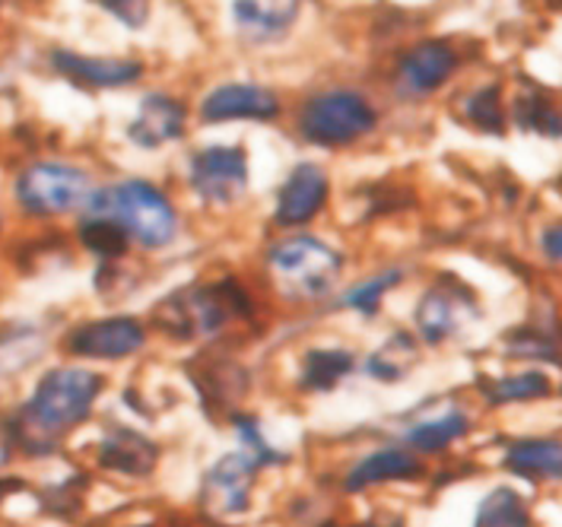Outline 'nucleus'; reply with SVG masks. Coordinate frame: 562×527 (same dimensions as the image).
Wrapping results in <instances>:
<instances>
[{
	"mask_svg": "<svg viewBox=\"0 0 562 527\" xmlns=\"http://www.w3.org/2000/svg\"><path fill=\"white\" fill-rule=\"evenodd\" d=\"M102 375L64 366L52 369L45 379L38 381L30 404L23 407V416L16 423L20 441L30 445V451H48L64 433L80 426L92 411L95 397L102 394Z\"/></svg>",
	"mask_w": 562,
	"mask_h": 527,
	"instance_id": "nucleus-1",
	"label": "nucleus"
},
{
	"mask_svg": "<svg viewBox=\"0 0 562 527\" xmlns=\"http://www.w3.org/2000/svg\"><path fill=\"white\" fill-rule=\"evenodd\" d=\"M251 302L233 280L223 283H191L178 287L153 312V322L172 340H194V337H213L226 324L248 315Z\"/></svg>",
	"mask_w": 562,
	"mask_h": 527,
	"instance_id": "nucleus-2",
	"label": "nucleus"
},
{
	"mask_svg": "<svg viewBox=\"0 0 562 527\" xmlns=\"http://www.w3.org/2000/svg\"><path fill=\"white\" fill-rule=\"evenodd\" d=\"M89 213L115 220L127 238L140 242L144 248H166L178 229L172 204L147 181H124L95 191L89 201Z\"/></svg>",
	"mask_w": 562,
	"mask_h": 527,
	"instance_id": "nucleus-3",
	"label": "nucleus"
},
{
	"mask_svg": "<svg viewBox=\"0 0 562 527\" xmlns=\"http://www.w3.org/2000/svg\"><path fill=\"white\" fill-rule=\"evenodd\" d=\"M267 264L277 290L290 299H322L337 287L344 273V258L315 235L283 238L270 248Z\"/></svg>",
	"mask_w": 562,
	"mask_h": 527,
	"instance_id": "nucleus-4",
	"label": "nucleus"
},
{
	"mask_svg": "<svg viewBox=\"0 0 562 527\" xmlns=\"http://www.w3.org/2000/svg\"><path fill=\"white\" fill-rule=\"evenodd\" d=\"M375 124H379V112L369 105L366 96L353 89H334L325 96H315L299 115L302 137L318 147H347L359 137L372 134Z\"/></svg>",
	"mask_w": 562,
	"mask_h": 527,
	"instance_id": "nucleus-5",
	"label": "nucleus"
},
{
	"mask_svg": "<svg viewBox=\"0 0 562 527\" xmlns=\"http://www.w3.org/2000/svg\"><path fill=\"white\" fill-rule=\"evenodd\" d=\"M92 181L87 172L64 162H38L30 166L16 181V201L35 216H58L77 206H89Z\"/></svg>",
	"mask_w": 562,
	"mask_h": 527,
	"instance_id": "nucleus-6",
	"label": "nucleus"
},
{
	"mask_svg": "<svg viewBox=\"0 0 562 527\" xmlns=\"http://www.w3.org/2000/svg\"><path fill=\"white\" fill-rule=\"evenodd\" d=\"M191 188L210 206H229L248 188V156L241 147H207L191 159Z\"/></svg>",
	"mask_w": 562,
	"mask_h": 527,
	"instance_id": "nucleus-7",
	"label": "nucleus"
},
{
	"mask_svg": "<svg viewBox=\"0 0 562 527\" xmlns=\"http://www.w3.org/2000/svg\"><path fill=\"white\" fill-rule=\"evenodd\" d=\"M258 461L248 451H236L220 458L210 468L204 490H201V505L213 518H229V515H241L251 502V483L258 473Z\"/></svg>",
	"mask_w": 562,
	"mask_h": 527,
	"instance_id": "nucleus-8",
	"label": "nucleus"
},
{
	"mask_svg": "<svg viewBox=\"0 0 562 527\" xmlns=\"http://www.w3.org/2000/svg\"><path fill=\"white\" fill-rule=\"evenodd\" d=\"M280 115V99L258 83H223L204 96L201 117L207 124L220 121H270Z\"/></svg>",
	"mask_w": 562,
	"mask_h": 527,
	"instance_id": "nucleus-9",
	"label": "nucleus"
},
{
	"mask_svg": "<svg viewBox=\"0 0 562 527\" xmlns=\"http://www.w3.org/2000/svg\"><path fill=\"white\" fill-rule=\"evenodd\" d=\"M147 344L144 327L134 318H102L70 330L67 350L87 359H124Z\"/></svg>",
	"mask_w": 562,
	"mask_h": 527,
	"instance_id": "nucleus-10",
	"label": "nucleus"
},
{
	"mask_svg": "<svg viewBox=\"0 0 562 527\" xmlns=\"http://www.w3.org/2000/svg\"><path fill=\"white\" fill-rule=\"evenodd\" d=\"M458 70V55L445 42H419L397 64V89L407 99H423Z\"/></svg>",
	"mask_w": 562,
	"mask_h": 527,
	"instance_id": "nucleus-11",
	"label": "nucleus"
},
{
	"mask_svg": "<svg viewBox=\"0 0 562 527\" xmlns=\"http://www.w3.org/2000/svg\"><path fill=\"white\" fill-rule=\"evenodd\" d=\"M327 176L312 166V162H302L296 166L290 178L283 181L280 194H277V223L280 226H302L308 220H315L322 213V206L327 204Z\"/></svg>",
	"mask_w": 562,
	"mask_h": 527,
	"instance_id": "nucleus-12",
	"label": "nucleus"
},
{
	"mask_svg": "<svg viewBox=\"0 0 562 527\" xmlns=\"http://www.w3.org/2000/svg\"><path fill=\"white\" fill-rule=\"evenodd\" d=\"M474 315V299L461 287H436L419 299L416 305V327L423 334V340L429 344H442L454 330H461V324Z\"/></svg>",
	"mask_w": 562,
	"mask_h": 527,
	"instance_id": "nucleus-13",
	"label": "nucleus"
},
{
	"mask_svg": "<svg viewBox=\"0 0 562 527\" xmlns=\"http://www.w3.org/2000/svg\"><path fill=\"white\" fill-rule=\"evenodd\" d=\"M302 0H233V23L248 42L283 38L299 20Z\"/></svg>",
	"mask_w": 562,
	"mask_h": 527,
	"instance_id": "nucleus-14",
	"label": "nucleus"
},
{
	"mask_svg": "<svg viewBox=\"0 0 562 527\" xmlns=\"http://www.w3.org/2000/svg\"><path fill=\"white\" fill-rule=\"evenodd\" d=\"M184 134V105L169 96H147L140 102V112L131 121L127 137L131 144L144 149H156L162 144H172Z\"/></svg>",
	"mask_w": 562,
	"mask_h": 527,
	"instance_id": "nucleus-15",
	"label": "nucleus"
},
{
	"mask_svg": "<svg viewBox=\"0 0 562 527\" xmlns=\"http://www.w3.org/2000/svg\"><path fill=\"white\" fill-rule=\"evenodd\" d=\"M52 64L58 74L80 87H127L140 77V64L127 58H89V55H74V52H55Z\"/></svg>",
	"mask_w": 562,
	"mask_h": 527,
	"instance_id": "nucleus-16",
	"label": "nucleus"
},
{
	"mask_svg": "<svg viewBox=\"0 0 562 527\" xmlns=\"http://www.w3.org/2000/svg\"><path fill=\"white\" fill-rule=\"evenodd\" d=\"M159 461V445L137 429H112L99 445V464L124 476H147Z\"/></svg>",
	"mask_w": 562,
	"mask_h": 527,
	"instance_id": "nucleus-17",
	"label": "nucleus"
},
{
	"mask_svg": "<svg viewBox=\"0 0 562 527\" xmlns=\"http://www.w3.org/2000/svg\"><path fill=\"white\" fill-rule=\"evenodd\" d=\"M505 468L528 480H562L560 439H521L508 445Z\"/></svg>",
	"mask_w": 562,
	"mask_h": 527,
	"instance_id": "nucleus-18",
	"label": "nucleus"
},
{
	"mask_svg": "<svg viewBox=\"0 0 562 527\" xmlns=\"http://www.w3.org/2000/svg\"><path fill=\"white\" fill-rule=\"evenodd\" d=\"M423 473V464L416 461L414 455L401 451V448H385V451H375L369 458H362L350 476H347V490L359 493L366 486H375V483H391V480H414Z\"/></svg>",
	"mask_w": 562,
	"mask_h": 527,
	"instance_id": "nucleus-19",
	"label": "nucleus"
},
{
	"mask_svg": "<svg viewBox=\"0 0 562 527\" xmlns=\"http://www.w3.org/2000/svg\"><path fill=\"white\" fill-rule=\"evenodd\" d=\"M194 384H198V394L204 397L207 411H220L226 404H233L236 397H241L245 391V372L238 369L236 362H216L207 366V372H191Z\"/></svg>",
	"mask_w": 562,
	"mask_h": 527,
	"instance_id": "nucleus-20",
	"label": "nucleus"
},
{
	"mask_svg": "<svg viewBox=\"0 0 562 527\" xmlns=\"http://www.w3.org/2000/svg\"><path fill=\"white\" fill-rule=\"evenodd\" d=\"M416 359H419L416 340L411 337V334H404V330H401V334L387 337L385 344L366 359V369H369V375H372V379L401 381L407 372H411V369H414Z\"/></svg>",
	"mask_w": 562,
	"mask_h": 527,
	"instance_id": "nucleus-21",
	"label": "nucleus"
},
{
	"mask_svg": "<svg viewBox=\"0 0 562 527\" xmlns=\"http://www.w3.org/2000/svg\"><path fill=\"white\" fill-rule=\"evenodd\" d=\"M353 372V352L347 350H312L302 362V391H330L344 375Z\"/></svg>",
	"mask_w": 562,
	"mask_h": 527,
	"instance_id": "nucleus-22",
	"label": "nucleus"
},
{
	"mask_svg": "<svg viewBox=\"0 0 562 527\" xmlns=\"http://www.w3.org/2000/svg\"><path fill=\"white\" fill-rule=\"evenodd\" d=\"M471 429V419L461 411H448L439 419H429V423H419L407 433V445L416 451H426V455H436L448 448L451 441H458L461 436H468Z\"/></svg>",
	"mask_w": 562,
	"mask_h": 527,
	"instance_id": "nucleus-23",
	"label": "nucleus"
},
{
	"mask_svg": "<svg viewBox=\"0 0 562 527\" xmlns=\"http://www.w3.org/2000/svg\"><path fill=\"white\" fill-rule=\"evenodd\" d=\"M515 121H518L521 131H531V134H540V137H550V141L562 137V115L537 89H525L515 99Z\"/></svg>",
	"mask_w": 562,
	"mask_h": 527,
	"instance_id": "nucleus-24",
	"label": "nucleus"
},
{
	"mask_svg": "<svg viewBox=\"0 0 562 527\" xmlns=\"http://www.w3.org/2000/svg\"><path fill=\"white\" fill-rule=\"evenodd\" d=\"M476 525L480 527H525L531 525L528 508L521 496L508 486H496L476 508Z\"/></svg>",
	"mask_w": 562,
	"mask_h": 527,
	"instance_id": "nucleus-25",
	"label": "nucleus"
},
{
	"mask_svg": "<svg viewBox=\"0 0 562 527\" xmlns=\"http://www.w3.org/2000/svg\"><path fill=\"white\" fill-rule=\"evenodd\" d=\"M464 115H468V121H471L474 127H480L483 134L503 137L505 109H503V89H499V83H490V87L471 92V96H468V102H464Z\"/></svg>",
	"mask_w": 562,
	"mask_h": 527,
	"instance_id": "nucleus-26",
	"label": "nucleus"
},
{
	"mask_svg": "<svg viewBox=\"0 0 562 527\" xmlns=\"http://www.w3.org/2000/svg\"><path fill=\"white\" fill-rule=\"evenodd\" d=\"M80 238L92 255H99L102 261H115L127 251V233L121 229L115 220L89 213V220L80 226Z\"/></svg>",
	"mask_w": 562,
	"mask_h": 527,
	"instance_id": "nucleus-27",
	"label": "nucleus"
},
{
	"mask_svg": "<svg viewBox=\"0 0 562 527\" xmlns=\"http://www.w3.org/2000/svg\"><path fill=\"white\" fill-rule=\"evenodd\" d=\"M486 397L490 404H515V401H537V397H547L550 394V379L543 372H518V375H508V379L490 381L486 388Z\"/></svg>",
	"mask_w": 562,
	"mask_h": 527,
	"instance_id": "nucleus-28",
	"label": "nucleus"
},
{
	"mask_svg": "<svg viewBox=\"0 0 562 527\" xmlns=\"http://www.w3.org/2000/svg\"><path fill=\"white\" fill-rule=\"evenodd\" d=\"M394 283H401V270H387V273L375 277V280H369V283H359V287H353L350 293L344 295V305H350V309H356L359 315L372 318V315L382 309V299H385L387 290H394Z\"/></svg>",
	"mask_w": 562,
	"mask_h": 527,
	"instance_id": "nucleus-29",
	"label": "nucleus"
},
{
	"mask_svg": "<svg viewBox=\"0 0 562 527\" xmlns=\"http://www.w3.org/2000/svg\"><path fill=\"white\" fill-rule=\"evenodd\" d=\"M233 423H236L238 429V439L245 441V451L248 455H255V461L258 464H270V461H280V455L267 445L265 439H261V433H258V423L255 419H248V416H233Z\"/></svg>",
	"mask_w": 562,
	"mask_h": 527,
	"instance_id": "nucleus-30",
	"label": "nucleus"
},
{
	"mask_svg": "<svg viewBox=\"0 0 562 527\" xmlns=\"http://www.w3.org/2000/svg\"><path fill=\"white\" fill-rule=\"evenodd\" d=\"M508 350L521 352V356H557L550 337H540V334H512Z\"/></svg>",
	"mask_w": 562,
	"mask_h": 527,
	"instance_id": "nucleus-31",
	"label": "nucleus"
},
{
	"mask_svg": "<svg viewBox=\"0 0 562 527\" xmlns=\"http://www.w3.org/2000/svg\"><path fill=\"white\" fill-rule=\"evenodd\" d=\"M99 7H105L109 13H115L119 20L124 23H131V26H137L140 20H144V7H140V0H95Z\"/></svg>",
	"mask_w": 562,
	"mask_h": 527,
	"instance_id": "nucleus-32",
	"label": "nucleus"
},
{
	"mask_svg": "<svg viewBox=\"0 0 562 527\" xmlns=\"http://www.w3.org/2000/svg\"><path fill=\"white\" fill-rule=\"evenodd\" d=\"M540 245H543V255H547L550 261L562 264V226L547 229V233H543V238H540Z\"/></svg>",
	"mask_w": 562,
	"mask_h": 527,
	"instance_id": "nucleus-33",
	"label": "nucleus"
},
{
	"mask_svg": "<svg viewBox=\"0 0 562 527\" xmlns=\"http://www.w3.org/2000/svg\"><path fill=\"white\" fill-rule=\"evenodd\" d=\"M10 429H3V426H0V468H3V464H7V458H10Z\"/></svg>",
	"mask_w": 562,
	"mask_h": 527,
	"instance_id": "nucleus-34",
	"label": "nucleus"
}]
</instances>
